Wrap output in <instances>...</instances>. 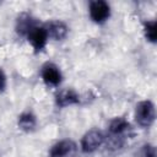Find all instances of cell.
<instances>
[{"mask_svg": "<svg viewBox=\"0 0 157 157\" xmlns=\"http://www.w3.org/2000/svg\"><path fill=\"white\" fill-rule=\"evenodd\" d=\"M104 142V135L99 130H91L85 134L81 140V147L83 152H93Z\"/></svg>", "mask_w": 157, "mask_h": 157, "instance_id": "2", "label": "cell"}, {"mask_svg": "<svg viewBox=\"0 0 157 157\" xmlns=\"http://www.w3.org/2000/svg\"><path fill=\"white\" fill-rule=\"evenodd\" d=\"M90 15L94 22H104L110 15L109 5L103 0L92 1L90 5Z\"/></svg>", "mask_w": 157, "mask_h": 157, "instance_id": "4", "label": "cell"}, {"mask_svg": "<svg viewBox=\"0 0 157 157\" xmlns=\"http://www.w3.org/2000/svg\"><path fill=\"white\" fill-rule=\"evenodd\" d=\"M18 126L25 131H31L36 126V118L31 113H23L18 118Z\"/></svg>", "mask_w": 157, "mask_h": 157, "instance_id": "10", "label": "cell"}, {"mask_svg": "<svg viewBox=\"0 0 157 157\" xmlns=\"http://www.w3.org/2000/svg\"><path fill=\"white\" fill-rule=\"evenodd\" d=\"M5 85H6V78H5L4 72L0 70V92H1V91H4Z\"/></svg>", "mask_w": 157, "mask_h": 157, "instance_id": "14", "label": "cell"}, {"mask_svg": "<svg viewBox=\"0 0 157 157\" xmlns=\"http://www.w3.org/2000/svg\"><path fill=\"white\" fill-rule=\"evenodd\" d=\"M47 33H48V36H50L55 40H60L63 38H65V36L67 34V27L61 21H54V22L49 23Z\"/></svg>", "mask_w": 157, "mask_h": 157, "instance_id": "8", "label": "cell"}, {"mask_svg": "<svg viewBox=\"0 0 157 157\" xmlns=\"http://www.w3.org/2000/svg\"><path fill=\"white\" fill-rule=\"evenodd\" d=\"M78 103V94L72 88H65L56 94V104L59 107H67Z\"/></svg>", "mask_w": 157, "mask_h": 157, "instance_id": "7", "label": "cell"}, {"mask_svg": "<svg viewBox=\"0 0 157 157\" xmlns=\"http://www.w3.org/2000/svg\"><path fill=\"white\" fill-rule=\"evenodd\" d=\"M42 77L49 85H59L61 81V72L54 64H45L42 69Z\"/></svg>", "mask_w": 157, "mask_h": 157, "instance_id": "6", "label": "cell"}, {"mask_svg": "<svg viewBox=\"0 0 157 157\" xmlns=\"http://www.w3.org/2000/svg\"><path fill=\"white\" fill-rule=\"evenodd\" d=\"M32 27L33 26H32L31 16L27 13H22L17 20V32L21 34H25V33H28Z\"/></svg>", "mask_w": 157, "mask_h": 157, "instance_id": "11", "label": "cell"}, {"mask_svg": "<svg viewBox=\"0 0 157 157\" xmlns=\"http://www.w3.org/2000/svg\"><path fill=\"white\" fill-rule=\"evenodd\" d=\"M126 129H129V123L124 118H115L110 121L109 131L112 135H121Z\"/></svg>", "mask_w": 157, "mask_h": 157, "instance_id": "9", "label": "cell"}, {"mask_svg": "<svg viewBox=\"0 0 157 157\" xmlns=\"http://www.w3.org/2000/svg\"><path fill=\"white\" fill-rule=\"evenodd\" d=\"M50 157H77V146L71 140H63L52 147Z\"/></svg>", "mask_w": 157, "mask_h": 157, "instance_id": "3", "label": "cell"}, {"mask_svg": "<svg viewBox=\"0 0 157 157\" xmlns=\"http://www.w3.org/2000/svg\"><path fill=\"white\" fill-rule=\"evenodd\" d=\"M155 118H156V110L151 101H142L136 105L135 119L139 125L144 128H148L155 121Z\"/></svg>", "mask_w": 157, "mask_h": 157, "instance_id": "1", "label": "cell"}, {"mask_svg": "<svg viewBox=\"0 0 157 157\" xmlns=\"http://www.w3.org/2000/svg\"><path fill=\"white\" fill-rule=\"evenodd\" d=\"M27 34H28V40L31 42V44L36 50H40L44 48L48 39V33L45 28L33 26Z\"/></svg>", "mask_w": 157, "mask_h": 157, "instance_id": "5", "label": "cell"}, {"mask_svg": "<svg viewBox=\"0 0 157 157\" xmlns=\"http://www.w3.org/2000/svg\"><path fill=\"white\" fill-rule=\"evenodd\" d=\"M145 34H146V38L150 42H152V43L156 42V38H157V23L155 21L145 23Z\"/></svg>", "mask_w": 157, "mask_h": 157, "instance_id": "12", "label": "cell"}, {"mask_svg": "<svg viewBox=\"0 0 157 157\" xmlns=\"http://www.w3.org/2000/svg\"><path fill=\"white\" fill-rule=\"evenodd\" d=\"M145 157H156V148L152 145L145 146Z\"/></svg>", "mask_w": 157, "mask_h": 157, "instance_id": "13", "label": "cell"}]
</instances>
